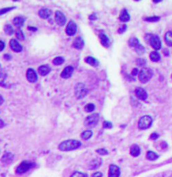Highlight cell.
<instances>
[{
  "instance_id": "44dd1931",
  "label": "cell",
  "mask_w": 172,
  "mask_h": 177,
  "mask_svg": "<svg viewBox=\"0 0 172 177\" xmlns=\"http://www.w3.org/2000/svg\"><path fill=\"white\" fill-rule=\"evenodd\" d=\"M14 158V155L10 153V152H6V153L3 155L2 158V161L3 164H9L10 163H11L12 159Z\"/></svg>"
},
{
  "instance_id": "f907efd6",
  "label": "cell",
  "mask_w": 172,
  "mask_h": 177,
  "mask_svg": "<svg viewBox=\"0 0 172 177\" xmlns=\"http://www.w3.org/2000/svg\"><path fill=\"white\" fill-rule=\"evenodd\" d=\"M4 126H5V124L4 123H3V121L0 119V129H2V128H3Z\"/></svg>"
},
{
  "instance_id": "5bb4252c",
  "label": "cell",
  "mask_w": 172,
  "mask_h": 177,
  "mask_svg": "<svg viewBox=\"0 0 172 177\" xmlns=\"http://www.w3.org/2000/svg\"><path fill=\"white\" fill-rule=\"evenodd\" d=\"M74 71V68L72 66H68L66 67L61 73V77L64 79H68L72 76Z\"/></svg>"
},
{
  "instance_id": "52a82bcc",
  "label": "cell",
  "mask_w": 172,
  "mask_h": 177,
  "mask_svg": "<svg viewBox=\"0 0 172 177\" xmlns=\"http://www.w3.org/2000/svg\"><path fill=\"white\" fill-rule=\"evenodd\" d=\"M149 43L155 50H159L161 49V41L159 36L152 35Z\"/></svg>"
},
{
  "instance_id": "74e56055",
  "label": "cell",
  "mask_w": 172,
  "mask_h": 177,
  "mask_svg": "<svg viewBox=\"0 0 172 177\" xmlns=\"http://www.w3.org/2000/svg\"><path fill=\"white\" fill-rule=\"evenodd\" d=\"M146 60H144L143 58H139L137 60H136V63L137 64L139 67H144V66L146 64Z\"/></svg>"
},
{
  "instance_id": "ac0fdd59",
  "label": "cell",
  "mask_w": 172,
  "mask_h": 177,
  "mask_svg": "<svg viewBox=\"0 0 172 177\" xmlns=\"http://www.w3.org/2000/svg\"><path fill=\"white\" fill-rule=\"evenodd\" d=\"M51 11L49 8H42L39 10V12H38V15H39V16L40 18L43 19H48L49 16H51Z\"/></svg>"
},
{
  "instance_id": "ab89813d",
  "label": "cell",
  "mask_w": 172,
  "mask_h": 177,
  "mask_svg": "<svg viewBox=\"0 0 172 177\" xmlns=\"http://www.w3.org/2000/svg\"><path fill=\"white\" fill-rule=\"evenodd\" d=\"M71 177H87V175L80 172H75L71 176Z\"/></svg>"
},
{
  "instance_id": "9a60e30c",
  "label": "cell",
  "mask_w": 172,
  "mask_h": 177,
  "mask_svg": "<svg viewBox=\"0 0 172 177\" xmlns=\"http://www.w3.org/2000/svg\"><path fill=\"white\" fill-rule=\"evenodd\" d=\"M102 164V159L100 158H95L90 162L88 168L90 170H96L99 168Z\"/></svg>"
},
{
  "instance_id": "816d5d0a",
  "label": "cell",
  "mask_w": 172,
  "mask_h": 177,
  "mask_svg": "<svg viewBox=\"0 0 172 177\" xmlns=\"http://www.w3.org/2000/svg\"><path fill=\"white\" fill-rule=\"evenodd\" d=\"M162 148H166L167 147V144L165 142H163V143H162Z\"/></svg>"
},
{
  "instance_id": "277c9868",
  "label": "cell",
  "mask_w": 172,
  "mask_h": 177,
  "mask_svg": "<svg viewBox=\"0 0 172 177\" xmlns=\"http://www.w3.org/2000/svg\"><path fill=\"white\" fill-rule=\"evenodd\" d=\"M152 124V119L150 116H143L139 120L138 127L140 129L145 130L148 129Z\"/></svg>"
},
{
  "instance_id": "f546056e",
  "label": "cell",
  "mask_w": 172,
  "mask_h": 177,
  "mask_svg": "<svg viewBox=\"0 0 172 177\" xmlns=\"http://www.w3.org/2000/svg\"><path fill=\"white\" fill-rule=\"evenodd\" d=\"M139 44V40L137 39L136 37H131L128 40V44L130 47L135 48L136 46H137Z\"/></svg>"
},
{
  "instance_id": "b9f144b4",
  "label": "cell",
  "mask_w": 172,
  "mask_h": 177,
  "mask_svg": "<svg viewBox=\"0 0 172 177\" xmlns=\"http://www.w3.org/2000/svg\"><path fill=\"white\" fill-rule=\"evenodd\" d=\"M126 30H127V26L126 25V24H124L121 27H120V28L118 29V33L119 34H123L124 32H125Z\"/></svg>"
},
{
  "instance_id": "484cf974",
  "label": "cell",
  "mask_w": 172,
  "mask_h": 177,
  "mask_svg": "<svg viewBox=\"0 0 172 177\" xmlns=\"http://www.w3.org/2000/svg\"><path fill=\"white\" fill-rule=\"evenodd\" d=\"M165 41L167 45L172 47V32H168L165 36Z\"/></svg>"
},
{
  "instance_id": "5b68a950",
  "label": "cell",
  "mask_w": 172,
  "mask_h": 177,
  "mask_svg": "<svg viewBox=\"0 0 172 177\" xmlns=\"http://www.w3.org/2000/svg\"><path fill=\"white\" fill-rule=\"evenodd\" d=\"M99 121V114H93L87 116L84 120V125L89 127H95Z\"/></svg>"
},
{
  "instance_id": "f35d334b",
  "label": "cell",
  "mask_w": 172,
  "mask_h": 177,
  "mask_svg": "<svg viewBox=\"0 0 172 177\" xmlns=\"http://www.w3.org/2000/svg\"><path fill=\"white\" fill-rule=\"evenodd\" d=\"M96 152H97V153H98L100 155H107L109 153L108 151L106 150V149H105V148L97 149V150L96 151Z\"/></svg>"
},
{
  "instance_id": "6da1fadb",
  "label": "cell",
  "mask_w": 172,
  "mask_h": 177,
  "mask_svg": "<svg viewBox=\"0 0 172 177\" xmlns=\"http://www.w3.org/2000/svg\"><path fill=\"white\" fill-rule=\"evenodd\" d=\"M81 146V143L79 141L69 140L62 142L58 146V149L61 151H71L79 148Z\"/></svg>"
},
{
  "instance_id": "4316f807",
  "label": "cell",
  "mask_w": 172,
  "mask_h": 177,
  "mask_svg": "<svg viewBox=\"0 0 172 177\" xmlns=\"http://www.w3.org/2000/svg\"><path fill=\"white\" fill-rule=\"evenodd\" d=\"M147 159H148V160L150 161H154V160H156V159L159 158V156L155 152H153V151H148L147 152Z\"/></svg>"
},
{
  "instance_id": "603a6c76",
  "label": "cell",
  "mask_w": 172,
  "mask_h": 177,
  "mask_svg": "<svg viewBox=\"0 0 172 177\" xmlns=\"http://www.w3.org/2000/svg\"><path fill=\"white\" fill-rule=\"evenodd\" d=\"M85 62L87 64H88L94 67H97L99 65V62H98V60H97L96 58H94V57L92 56L87 57L85 59Z\"/></svg>"
},
{
  "instance_id": "7bdbcfd3",
  "label": "cell",
  "mask_w": 172,
  "mask_h": 177,
  "mask_svg": "<svg viewBox=\"0 0 172 177\" xmlns=\"http://www.w3.org/2000/svg\"><path fill=\"white\" fill-rule=\"evenodd\" d=\"M159 137V133H152V134L150 135V140H156V139H158Z\"/></svg>"
},
{
  "instance_id": "836d02e7",
  "label": "cell",
  "mask_w": 172,
  "mask_h": 177,
  "mask_svg": "<svg viewBox=\"0 0 172 177\" xmlns=\"http://www.w3.org/2000/svg\"><path fill=\"white\" fill-rule=\"evenodd\" d=\"M95 109V105L93 103L87 104L85 107V110L86 112H92Z\"/></svg>"
},
{
  "instance_id": "c3c4849f",
  "label": "cell",
  "mask_w": 172,
  "mask_h": 177,
  "mask_svg": "<svg viewBox=\"0 0 172 177\" xmlns=\"http://www.w3.org/2000/svg\"><path fill=\"white\" fill-rule=\"evenodd\" d=\"M3 58L6 59V60H9L12 58V57H11V55L9 54H5V55H3Z\"/></svg>"
},
{
  "instance_id": "f1b7e54d",
  "label": "cell",
  "mask_w": 172,
  "mask_h": 177,
  "mask_svg": "<svg viewBox=\"0 0 172 177\" xmlns=\"http://www.w3.org/2000/svg\"><path fill=\"white\" fill-rule=\"evenodd\" d=\"M135 50L136 51V53L139 55H142L146 52V48L143 46V45L139 44L137 46H136L135 47Z\"/></svg>"
},
{
  "instance_id": "681fc988",
  "label": "cell",
  "mask_w": 172,
  "mask_h": 177,
  "mask_svg": "<svg viewBox=\"0 0 172 177\" xmlns=\"http://www.w3.org/2000/svg\"><path fill=\"white\" fill-rule=\"evenodd\" d=\"M28 30H29L30 31H32V32H36V31L38 30V29L36 28V27H31V26H29L27 27Z\"/></svg>"
},
{
  "instance_id": "60d3db41",
  "label": "cell",
  "mask_w": 172,
  "mask_h": 177,
  "mask_svg": "<svg viewBox=\"0 0 172 177\" xmlns=\"http://www.w3.org/2000/svg\"><path fill=\"white\" fill-rule=\"evenodd\" d=\"M103 127L105 128V129H110L112 127H113V124H112L111 122H109V121H105L103 123Z\"/></svg>"
},
{
  "instance_id": "30bf717a",
  "label": "cell",
  "mask_w": 172,
  "mask_h": 177,
  "mask_svg": "<svg viewBox=\"0 0 172 177\" xmlns=\"http://www.w3.org/2000/svg\"><path fill=\"white\" fill-rule=\"evenodd\" d=\"M27 79L30 83H34L38 80V75L34 69L29 68L27 71Z\"/></svg>"
},
{
  "instance_id": "11a10c76",
  "label": "cell",
  "mask_w": 172,
  "mask_h": 177,
  "mask_svg": "<svg viewBox=\"0 0 172 177\" xmlns=\"http://www.w3.org/2000/svg\"><path fill=\"white\" fill-rule=\"evenodd\" d=\"M154 3H159V2H161L162 1H161V0H159V1H155V0H154L153 1Z\"/></svg>"
},
{
  "instance_id": "d590c367",
  "label": "cell",
  "mask_w": 172,
  "mask_h": 177,
  "mask_svg": "<svg viewBox=\"0 0 172 177\" xmlns=\"http://www.w3.org/2000/svg\"><path fill=\"white\" fill-rule=\"evenodd\" d=\"M15 8H16V7L13 6V7H8V8H4L0 9V15H4V14L10 11H11V10L15 9Z\"/></svg>"
},
{
  "instance_id": "8fae6325",
  "label": "cell",
  "mask_w": 172,
  "mask_h": 177,
  "mask_svg": "<svg viewBox=\"0 0 172 177\" xmlns=\"http://www.w3.org/2000/svg\"><path fill=\"white\" fill-rule=\"evenodd\" d=\"M120 176V169L117 165L111 164L109 166V177H119Z\"/></svg>"
},
{
  "instance_id": "7a4b0ae2",
  "label": "cell",
  "mask_w": 172,
  "mask_h": 177,
  "mask_svg": "<svg viewBox=\"0 0 172 177\" xmlns=\"http://www.w3.org/2000/svg\"><path fill=\"white\" fill-rule=\"evenodd\" d=\"M153 76V71L150 68H143L139 72V81L143 84L148 82Z\"/></svg>"
},
{
  "instance_id": "d4e9b609",
  "label": "cell",
  "mask_w": 172,
  "mask_h": 177,
  "mask_svg": "<svg viewBox=\"0 0 172 177\" xmlns=\"http://www.w3.org/2000/svg\"><path fill=\"white\" fill-rule=\"evenodd\" d=\"M150 58L152 62H159L160 60V55L157 51H153L150 54Z\"/></svg>"
},
{
  "instance_id": "1f68e13d",
  "label": "cell",
  "mask_w": 172,
  "mask_h": 177,
  "mask_svg": "<svg viewBox=\"0 0 172 177\" xmlns=\"http://www.w3.org/2000/svg\"><path fill=\"white\" fill-rule=\"evenodd\" d=\"M64 62V58L62 56H58L56 57L53 60V63L55 66H59L61 65Z\"/></svg>"
},
{
  "instance_id": "4fadbf2b",
  "label": "cell",
  "mask_w": 172,
  "mask_h": 177,
  "mask_svg": "<svg viewBox=\"0 0 172 177\" xmlns=\"http://www.w3.org/2000/svg\"><path fill=\"white\" fill-rule=\"evenodd\" d=\"M10 47L12 51L17 52V53H19V52H21L23 50L21 45L15 39H12L10 41Z\"/></svg>"
},
{
  "instance_id": "9c48e42d",
  "label": "cell",
  "mask_w": 172,
  "mask_h": 177,
  "mask_svg": "<svg viewBox=\"0 0 172 177\" xmlns=\"http://www.w3.org/2000/svg\"><path fill=\"white\" fill-rule=\"evenodd\" d=\"M55 20L58 25L59 26H64L66 22V18L65 15L61 11H56L55 14Z\"/></svg>"
},
{
  "instance_id": "ba28073f",
  "label": "cell",
  "mask_w": 172,
  "mask_h": 177,
  "mask_svg": "<svg viewBox=\"0 0 172 177\" xmlns=\"http://www.w3.org/2000/svg\"><path fill=\"white\" fill-rule=\"evenodd\" d=\"M77 24L71 21H70L67 26L66 27V33L67 34L68 36H74L77 32Z\"/></svg>"
},
{
  "instance_id": "4dcf8cb0",
  "label": "cell",
  "mask_w": 172,
  "mask_h": 177,
  "mask_svg": "<svg viewBox=\"0 0 172 177\" xmlns=\"http://www.w3.org/2000/svg\"><path fill=\"white\" fill-rule=\"evenodd\" d=\"M4 32L7 34V35L11 36L12 34L14 33V29L12 28V27L10 25V24H7L4 26Z\"/></svg>"
},
{
  "instance_id": "83f0119b",
  "label": "cell",
  "mask_w": 172,
  "mask_h": 177,
  "mask_svg": "<svg viewBox=\"0 0 172 177\" xmlns=\"http://www.w3.org/2000/svg\"><path fill=\"white\" fill-rule=\"evenodd\" d=\"M93 132L90 130H87L83 131L81 134V138L84 140H87L92 137Z\"/></svg>"
},
{
  "instance_id": "cb8c5ba5",
  "label": "cell",
  "mask_w": 172,
  "mask_h": 177,
  "mask_svg": "<svg viewBox=\"0 0 172 177\" xmlns=\"http://www.w3.org/2000/svg\"><path fill=\"white\" fill-rule=\"evenodd\" d=\"M24 22H25V19L23 18V17L21 16H16L13 19V24L16 27H18V28H20V27H21L23 26Z\"/></svg>"
},
{
  "instance_id": "3957f363",
  "label": "cell",
  "mask_w": 172,
  "mask_h": 177,
  "mask_svg": "<svg viewBox=\"0 0 172 177\" xmlns=\"http://www.w3.org/2000/svg\"><path fill=\"white\" fill-rule=\"evenodd\" d=\"M35 166V163L29 161H23L21 163L16 169V172L19 175H22L28 172Z\"/></svg>"
},
{
  "instance_id": "2e32d148",
  "label": "cell",
  "mask_w": 172,
  "mask_h": 177,
  "mask_svg": "<svg viewBox=\"0 0 172 177\" xmlns=\"http://www.w3.org/2000/svg\"><path fill=\"white\" fill-rule=\"evenodd\" d=\"M84 45H85V43H84V41L82 38L81 37L76 38L72 43L73 47L77 49H82L84 47Z\"/></svg>"
},
{
  "instance_id": "d6986e66",
  "label": "cell",
  "mask_w": 172,
  "mask_h": 177,
  "mask_svg": "<svg viewBox=\"0 0 172 177\" xmlns=\"http://www.w3.org/2000/svg\"><path fill=\"white\" fill-rule=\"evenodd\" d=\"M51 68L49 65H42L38 68V73L42 76H45L48 75L51 72Z\"/></svg>"
},
{
  "instance_id": "e575fe53",
  "label": "cell",
  "mask_w": 172,
  "mask_h": 177,
  "mask_svg": "<svg viewBox=\"0 0 172 177\" xmlns=\"http://www.w3.org/2000/svg\"><path fill=\"white\" fill-rule=\"evenodd\" d=\"M160 19V16H150V17H146V18H145L143 20L147 22H156L159 21Z\"/></svg>"
},
{
  "instance_id": "9f6ffc18",
  "label": "cell",
  "mask_w": 172,
  "mask_h": 177,
  "mask_svg": "<svg viewBox=\"0 0 172 177\" xmlns=\"http://www.w3.org/2000/svg\"><path fill=\"white\" fill-rule=\"evenodd\" d=\"M171 79H172V74H171Z\"/></svg>"
},
{
  "instance_id": "f5cc1de1",
  "label": "cell",
  "mask_w": 172,
  "mask_h": 177,
  "mask_svg": "<svg viewBox=\"0 0 172 177\" xmlns=\"http://www.w3.org/2000/svg\"><path fill=\"white\" fill-rule=\"evenodd\" d=\"M3 101H4V100H3V96L0 95V105H2Z\"/></svg>"
},
{
  "instance_id": "8992f818",
  "label": "cell",
  "mask_w": 172,
  "mask_h": 177,
  "mask_svg": "<svg viewBox=\"0 0 172 177\" xmlns=\"http://www.w3.org/2000/svg\"><path fill=\"white\" fill-rule=\"evenodd\" d=\"M75 94L79 99H82L87 95V90L83 84H78L75 88Z\"/></svg>"
},
{
  "instance_id": "bcb514c9",
  "label": "cell",
  "mask_w": 172,
  "mask_h": 177,
  "mask_svg": "<svg viewBox=\"0 0 172 177\" xmlns=\"http://www.w3.org/2000/svg\"><path fill=\"white\" fill-rule=\"evenodd\" d=\"M5 48V43L3 41L0 40V52L2 51Z\"/></svg>"
},
{
  "instance_id": "ee69618b",
  "label": "cell",
  "mask_w": 172,
  "mask_h": 177,
  "mask_svg": "<svg viewBox=\"0 0 172 177\" xmlns=\"http://www.w3.org/2000/svg\"><path fill=\"white\" fill-rule=\"evenodd\" d=\"M92 177H103V173L100 172H95L92 175Z\"/></svg>"
},
{
  "instance_id": "e0dca14e",
  "label": "cell",
  "mask_w": 172,
  "mask_h": 177,
  "mask_svg": "<svg viewBox=\"0 0 172 177\" xmlns=\"http://www.w3.org/2000/svg\"><path fill=\"white\" fill-rule=\"evenodd\" d=\"M119 19L122 22H128L131 19V16L128 14L127 10L126 9H123L122 10V12L120 13V15L119 16Z\"/></svg>"
},
{
  "instance_id": "7dc6e473",
  "label": "cell",
  "mask_w": 172,
  "mask_h": 177,
  "mask_svg": "<svg viewBox=\"0 0 172 177\" xmlns=\"http://www.w3.org/2000/svg\"><path fill=\"white\" fill-rule=\"evenodd\" d=\"M89 19L90 20H96L97 19V17L96 16V14L95 13H93L92 15H90V17H89Z\"/></svg>"
},
{
  "instance_id": "ffe728a7",
  "label": "cell",
  "mask_w": 172,
  "mask_h": 177,
  "mask_svg": "<svg viewBox=\"0 0 172 177\" xmlns=\"http://www.w3.org/2000/svg\"><path fill=\"white\" fill-rule=\"evenodd\" d=\"M100 43L103 45V47L108 48L110 46V41L109 38L107 36L106 34H100Z\"/></svg>"
},
{
  "instance_id": "7402d4cb",
  "label": "cell",
  "mask_w": 172,
  "mask_h": 177,
  "mask_svg": "<svg viewBox=\"0 0 172 177\" xmlns=\"http://www.w3.org/2000/svg\"><path fill=\"white\" fill-rule=\"evenodd\" d=\"M141 152V150L139 146L137 144H133L131 147V150H130V153L132 156V157H138Z\"/></svg>"
},
{
  "instance_id": "8d00e7d4",
  "label": "cell",
  "mask_w": 172,
  "mask_h": 177,
  "mask_svg": "<svg viewBox=\"0 0 172 177\" xmlns=\"http://www.w3.org/2000/svg\"><path fill=\"white\" fill-rule=\"evenodd\" d=\"M6 75L5 73H3L2 71H0V85H2L3 86H5L4 81L6 79Z\"/></svg>"
},
{
  "instance_id": "7c38bea8",
  "label": "cell",
  "mask_w": 172,
  "mask_h": 177,
  "mask_svg": "<svg viewBox=\"0 0 172 177\" xmlns=\"http://www.w3.org/2000/svg\"><path fill=\"white\" fill-rule=\"evenodd\" d=\"M135 94L137 98L142 100H146L147 98V93L143 88H137L135 90Z\"/></svg>"
},
{
  "instance_id": "d6a6232c",
  "label": "cell",
  "mask_w": 172,
  "mask_h": 177,
  "mask_svg": "<svg viewBox=\"0 0 172 177\" xmlns=\"http://www.w3.org/2000/svg\"><path fill=\"white\" fill-rule=\"evenodd\" d=\"M16 36L17 39L20 40H25V36L24 34L22 32L21 30L18 29L16 31Z\"/></svg>"
},
{
  "instance_id": "f6af8a7d",
  "label": "cell",
  "mask_w": 172,
  "mask_h": 177,
  "mask_svg": "<svg viewBox=\"0 0 172 177\" xmlns=\"http://www.w3.org/2000/svg\"><path fill=\"white\" fill-rule=\"evenodd\" d=\"M138 73H139V71H138L137 68H135L132 69V72H131V75H132V76H136Z\"/></svg>"
},
{
  "instance_id": "db71d44e",
  "label": "cell",
  "mask_w": 172,
  "mask_h": 177,
  "mask_svg": "<svg viewBox=\"0 0 172 177\" xmlns=\"http://www.w3.org/2000/svg\"><path fill=\"white\" fill-rule=\"evenodd\" d=\"M163 53L164 54L166 55V56H167V55H169V51H168L167 49H164V51H163Z\"/></svg>"
}]
</instances>
